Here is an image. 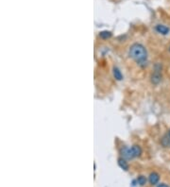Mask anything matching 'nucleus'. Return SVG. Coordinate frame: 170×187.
Wrapping results in <instances>:
<instances>
[{
	"instance_id": "nucleus-6",
	"label": "nucleus",
	"mask_w": 170,
	"mask_h": 187,
	"mask_svg": "<svg viewBox=\"0 0 170 187\" xmlns=\"http://www.w3.org/2000/svg\"><path fill=\"white\" fill-rule=\"evenodd\" d=\"M131 151H132V154H133V157H139L141 154H142V149L139 146L135 145L131 147Z\"/></svg>"
},
{
	"instance_id": "nucleus-13",
	"label": "nucleus",
	"mask_w": 170,
	"mask_h": 187,
	"mask_svg": "<svg viewBox=\"0 0 170 187\" xmlns=\"http://www.w3.org/2000/svg\"><path fill=\"white\" fill-rule=\"evenodd\" d=\"M169 51H170V48H169Z\"/></svg>"
},
{
	"instance_id": "nucleus-4",
	"label": "nucleus",
	"mask_w": 170,
	"mask_h": 187,
	"mask_svg": "<svg viewBox=\"0 0 170 187\" xmlns=\"http://www.w3.org/2000/svg\"><path fill=\"white\" fill-rule=\"evenodd\" d=\"M159 71L160 70H155V72H154L151 76V81L154 84H158L162 80V76H161Z\"/></svg>"
},
{
	"instance_id": "nucleus-10",
	"label": "nucleus",
	"mask_w": 170,
	"mask_h": 187,
	"mask_svg": "<svg viewBox=\"0 0 170 187\" xmlns=\"http://www.w3.org/2000/svg\"><path fill=\"white\" fill-rule=\"evenodd\" d=\"M136 182H137V183H138L139 185L143 186V185H145V184L146 183V179H145V177H144V176H139V177L137 178Z\"/></svg>"
},
{
	"instance_id": "nucleus-8",
	"label": "nucleus",
	"mask_w": 170,
	"mask_h": 187,
	"mask_svg": "<svg viewBox=\"0 0 170 187\" xmlns=\"http://www.w3.org/2000/svg\"><path fill=\"white\" fill-rule=\"evenodd\" d=\"M113 76L117 80H123V76H122V73L120 72V70L116 67H114L113 68Z\"/></svg>"
},
{
	"instance_id": "nucleus-3",
	"label": "nucleus",
	"mask_w": 170,
	"mask_h": 187,
	"mask_svg": "<svg viewBox=\"0 0 170 187\" xmlns=\"http://www.w3.org/2000/svg\"><path fill=\"white\" fill-rule=\"evenodd\" d=\"M156 30H157L158 33H161L163 35H167L169 33V31H170L169 28H167L165 25H157L156 26Z\"/></svg>"
},
{
	"instance_id": "nucleus-9",
	"label": "nucleus",
	"mask_w": 170,
	"mask_h": 187,
	"mask_svg": "<svg viewBox=\"0 0 170 187\" xmlns=\"http://www.w3.org/2000/svg\"><path fill=\"white\" fill-rule=\"evenodd\" d=\"M99 37L101 39H104V40H106V39H109L112 37V32L111 31H108V30H104V31H101V32L99 33Z\"/></svg>"
},
{
	"instance_id": "nucleus-2",
	"label": "nucleus",
	"mask_w": 170,
	"mask_h": 187,
	"mask_svg": "<svg viewBox=\"0 0 170 187\" xmlns=\"http://www.w3.org/2000/svg\"><path fill=\"white\" fill-rule=\"evenodd\" d=\"M121 153L123 155V157L128 159V160L134 158L132 151H131V149H129V147H123V149H121Z\"/></svg>"
},
{
	"instance_id": "nucleus-12",
	"label": "nucleus",
	"mask_w": 170,
	"mask_h": 187,
	"mask_svg": "<svg viewBox=\"0 0 170 187\" xmlns=\"http://www.w3.org/2000/svg\"><path fill=\"white\" fill-rule=\"evenodd\" d=\"M169 137H170V130H169Z\"/></svg>"
},
{
	"instance_id": "nucleus-1",
	"label": "nucleus",
	"mask_w": 170,
	"mask_h": 187,
	"mask_svg": "<svg viewBox=\"0 0 170 187\" xmlns=\"http://www.w3.org/2000/svg\"><path fill=\"white\" fill-rule=\"evenodd\" d=\"M129 56L139 64H145L148 58V52L145 46L141 44H133L129 48Z\"/></svg>"
},
{
	"instance_id": "nucleus-7",
	"label": "nucleus",
	"mask_w": 170,
	"mask_h": 187,
	"mask_svg": "<svg viewBox=\"0 0 170 187\" xmlns=\"http://www.w3.org/2000/svg\"><path fill=\"white\" fill-rule=\"evenodd\" d=\"M118 166H119L123 170H125V171L129 170V165H128L127 162H126L124 159H123V158L118 159Z\"/></svg>"
},
{
	"instance_id": "nucleus-5",
	"label": "nucleus",
	"mask_w": 170,
	"mask_h": 187,
	"mask_svg": "<svg viewBox=\"0 0 170 187\" xmlns=\"http://www.w3.org/2000/svg\"><path fill=\"white\" fill-rule=\"evenodd\" d=\"M160 181V175L156 172H153L149 175V182L152 185H155L159 182Z\"/></svg>"
},
{
	"instance_id": "nucleus-11",
	"label": "nucleus",
	"mask_w": 170,
	"mask_h": 187,
	"mask_svg": "<svg viewBox=\"0 0 170 187\" xmlns=\"http://www.w3.org/2000/svg\"><path fill=\"white\" fill-rule=\"evenodd\" d=\"M157 187H169L168 185H166L165 183H160V184H158V186Z\"/></svg>"
}]
</instances>
